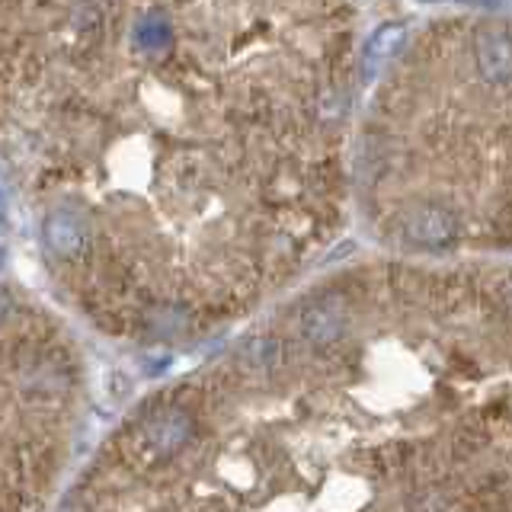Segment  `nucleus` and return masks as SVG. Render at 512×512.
Returning a JSON list of instances; mask_svg holds the SVG:
<instances>
[{
  "label": "nucleus",
  "instance_id": "1",
  "mask_svg": "<svg viewBox=\"0 0 512 512\" xmlns=\"http://www.w3.org/2000/svg\"><path fill=\"white\" fill-rule=\"evenodd\" d=\"M196 439V416L186 407H160L141 423V442L157 461H170Z\"/></svg>",
  "mask_w": 512,
  "mask_h": 512
},
{
  "label": "nucleus",
  "instance_id": "2",
  "mask_svg": "<svg viewBox=\"0 0 512 512\" xmlns=\"http://www.w3.org/2000/svg\"><path fill=\"white\" fill-rule=\"evenodd\" d=\"M42 237H45V247L55 256H61V260H74L87 244V224L80 215L68 212V208H58V212L45 218Z\"/></svg>",
  "mask_w": 512,
  "mask_h": 512
},
{
  "label": "nucleus",
  "instance_id": "3",
  "mask_svg": "<svg viewBox=\"0 0 512 512\" xmlns=\"http://www.w3.org/2000/svg\"><path fill=\"white\" fill-rule=\"evenodd\" d=\"M400 39H404V26H384L378 29L372 39H368V48H365V64H368V77L378 71V64L384 58H391L397 52Z\"/></svg>",
  "mask_w": 512,
  "mask_h": 512
},
{
  "label": "nucleus",
  "instance_id": "4",
  "mask_svg": "<svg viewBox=\"0 0 512 512\" xmlns=\"http://www.w3.org/2000/svg\"><path fill=\"white\" fill-rule=\"evenodd\" d=\"M10 308H13V298H10V292L4 285H0V320H4L7 314H10Z\"/></svg>",
  "mask_w": 512,
  "mask_h": 512
},
{
  "label": "nucleus",
  "instance_id": "5",
  "mask_svg": "<svg viewBox=\"0 0 512 512\" xmlns=\"http://www.w3.org/2000/svg\"><path fill=\"white\" fill-rule=\"evenodd\" d=\"M455 4H500V0H455Z\"/></svg>",
  "mask_w": 512,
  "mask_h": 512
}]
</instances>
